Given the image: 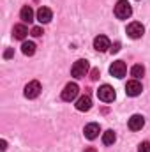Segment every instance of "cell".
Wrapping results in <instances>:
<instances>
[{
    "label": "cell",
    "mask_w": 150,
    "mask_h": 152,
    "mask_svg": "<svg viewBox=\"0 0 150 152\" xmlns=\"http://www.w3.org/2000/svg\"><path fill=\"white\" fill-rule=\"evenodd\" d=\"M131 14H133L131 4L127 0H118L117 5H115V16L118 20H127V18H131Z\"/></svg>",
    "instance_id": "6da1fadb"
},
{
    "label": "cell",
    "mask_w": 150,
    "mask_h": 152,
    "mask_svg": "<svg viewBox=\"0 0 150 152\" xmlns=\"http://www.w3.org/2000/svg\"><path fill=\"white\" fill-rule=\"evenodd\" d=\"M20 18H21L23 23H32V21H34V11H32V7H30V5L21 7V11H20Z\"/></svg>",
    "instance_id": "9a60e30c"
},
{
    "label": "cell",
    "mask_w": 150,
    "mask_h": 152,
    "mask_svg": "<svg viewBox=\"0 0 150 152\" xmlns=\"http://www.w3.org/2000/svg\"><path fill=\"white\" fill-rule=\"evenodd\" d=\"M78 92H79V87L76 83H67L64 87V90H62V99L67 101V103H71V101H74L76 97H78Z\"/></svg>",
    "instance_id": "277c9868"
},
{
    "label": "cell",
    "mask_w": 150,
    "mask_h": 152,
    "mask_svg": "<svg viewBox=\"0 0 150 152\" xmlns=\"http://www.w3.org/2000/svg\"><path fill=\"white\" fill-rule=\"evenodd\" d=\"M12 53H14V51H12L11 48H9V50H5V53H4V58H11V57H12Z\"/></svg>",
    "instance_id": "44dd1931"
},
{
    "label": "cell",
    "mask_w": 150,
    "mask_h": 152,
    "mask_svg": "<svg viewBox=\"0 0 150 152\" xmlns=\"http://www.w3.org/2000/svg\"><path fill=\"white\" fill-rule=\"evenodd\" d=\"M30 34H32V36H34V37H39V36H42V34H44V32H42V28H41V27H34V28H32V32H30Z\"/></svg>",
    "instance_id": "ffe728a7"
},
{
    "label": "cell",
    "mask_w": 150,
    "mask_h": 152,
    "mask_svg": "<svg viewBox=\"0 0 150 152\" xmlns=\"http://www.w3.org/2000/svg\"><path fill=\"white\" fill-rule=\"evenodd\" d=\"M21 51H23V55L32 57V55L36 53V44H34L32 41H25V42L21 44Z\"/></svg>",
    "instance_id": "2e32d148"
},
{
    "label": "cell",
    "mask_w": 150,
    "mask_h": 152,
    "mask_svg": "<svg viewBox=\"0 0 150 152\" xmlns=\"http://www.w3.org/2000/svg\"><path fill=\"white\" fill-rule=\"evenodd\" d=\"M110 50H111L113 53H117V51L120 50V42H115V44H113V48H110Z\"/></svg>",
    "instance_id": "7402d4cb"
},
{
    "label": "cell",
    "mask_w": 150,
    "mask_h": 152,
    "mask_svg": "<svg viewBox=\"0 0 150 152\" xmlns=\"http://www.w3.org/2000/svg\"><path fill=\"white\" fill-rule=\"evenodd\" d=\"M97 78H99V71L94 69V71H92V80H97Z\"/></svg>",
    "instance_id": "603a6c76"
},
{
    "label": "cell",
    "mask_w": 150,
    "mask_h": 152,
    "mask_svg": "<svg viewBox=\"0 0 150 152\" xmlns=\"http://www.w3.org/2000/svg\"><path fill=\"white\" fill-rule=\"evenodd\" d=\"M127 126H129L131 131H141V127L145 126V117H143V115H133V117L129 118Z\"/></svg>",
    "instance_id": "30bf717a"
},
{
    "label": "cell",
    "mask_w": 150,
    "mask_h": 152,
    "mask_svg": "<svg viewBox=\"0 0 150 152\" xmlns=\"http://www.w3.org/2000/svg\"><path fill=\"white\" fill-rule=\"evenodd\" d=\"M51 20H53V11L50 7H39V11H37L39 23H50Z\"/></svg>",
    "instance_id": "4fadbf2b"
},
{
    "label": "cell",
    "mask_w": 150,
    "mask_h": 152,
    "mask_svg": "<svg viewBox=\"0 0 150 152\" xmlns=\"http://www.w3.org/2000/svg\"><path fill=\"white\" fill-rule=\"evenodd\" d=\"M127 73V67L122 60H115L111 66H110V75L115 76V78H124Z\"/></svg>",
    "instance_id": "ba28073f"
},
{
    "label": "cell",
    "mask_w": 150,
    "mask_h": 152,
    "mask_svg": "<svg viewBox=\"0 0 150 152\" xmlns=\"http://www.w3.org/2000/svg\"><path fill=\"white\" fill-rule=\"evenodd\" d=\"M90 108H92V99H90L88 94L81 96V97L76 101V110H78V112H88Z\"/></svg>",
    "instance_id": "7c38bea8"
},
{
    "label": "cell",
    "mask_w": 150,
    "mask_h": 152,
    "mask_svg": "<svg viewBox=\"0 0 150 152\" xmlns=\"http://www.w3.org/2000/svg\"><path fill=\"white\" fill-rule=\"evenodd\" d=\"M83 133H85V138H88V140H95V138L99 136V133H101V126L95 124V122L87 124L85 129H83Z\"/></svg>",
    "instance_id": "9c48e42d"
},
{
    "label": "cell",
    "mask_w": 150,
    "mask_h": 152,
    "mask_svg": "<svg viewBox=\"0 0 150 152\" xmlns=\"http://www.w3.org/2000/svg\"><path fill=\"white\" fill-rule=\"evenodd\" d=\"M143 34H145V27L140 21H133L127 25V36L131 39H140L143 37Z\"/></svg>",
    "instance_id": "5b68a950"
},
{
    "label": "cell",
    "mask_w": 150,
    "mask_h": 152,
    "mask_svg": "<svg viewBox=\"0 0 150 152\" xmlns=\"http://www.w3.org/2000/svg\"><path fill=\"white\" fill-rule=\"evenodd\" d=\"M143 75H145V67H143L141 64H136V66H133V67H131V76H133L134 80L141 78Z\"/></svg>",
    "instance_id": "ac0fdd59"
},
{
    "label": "cell",
    "mask_w": 150,
    "mask_h": 152,
    "mask_svg": "<svg viewBox=\"0 0 150 152\" xmlns=\"http://www.w3.org/2000/svg\"><path fill=\"white\" fill-rule=\"evenodd\" d=\"M141 92H143V87H141V83H140L138 80H131V81H127V85H125V94H127V96L136 97V96H140Z\"/></svg>",
    "instance_id": "52a82bcc"
},
{
    "label": "cell",
    "mask_w": 150,
    "mask_h": 152,
    "mask_svg": "<svg viewBox=\"0 0 150 152\" xmlns=\"http://www.w3.org/2000/svg\"><path fill=\"white\" fill-rule=\"evenodd\" d=\"M88 69H90L88 62L83 60V58H79V60H76L74 64H73V67H71V75L74 76V78H83V76H87Z\"/></svg>",
    "instance_id": "7a4b0ae2"
},
{
    "label": "cell",
    "mask_w": 150,
    "mask_h": 152,
    "mask_svg": "<svg viewBox=\"0 0 150 152\" xmlns=\"http://www.w3.org/2000/svg\"><path fill=\"white\" fill-rule=\"evenodd\" d=\"M41 83H39L37 80H34V81H28L27 83V87H25V97L27 99H36L39 94H41Z\"/></svg>",
    "instance_id": "8992f818"
},
{
    "label": "cell",
    "mask_w": 150,
    "mask_h": 152,
    "mask_svg": "<svg viewBox=\"0 0 150 152\" xmlns=\"http://www.w3.org/2000/svg\"><path fill=\"white\" fill-rule=\"evenodd\" d=\"M94 48H95L97 51H108V50L111 48L110 39L106 37V36H97V37L94 39Z\"/></svg>",
    "instance_id": "8fae6325"
},
{
    "label": "cell",
    "mask_w": 150,
    "mask_h": 152,
    "mask_svg": "<svg viewBox=\"0 0 150 152\" xmlns=\"http://www.w3.org/2000/svg\"><path fill=\"white\" fill-rule=\"evenodd\" d=\"M97 97H99L103 103H113L115 97H117V94H115L113 87H110V85H103V87H99V90H97Z\"/></svg>",
    "instance_id": "3957f363"
},
{
    "label": "cell",
    "mask_w": 150,
    "mask_h": 152,
    "mask_svg": "<svg viewBox=\"0 0 150 152\" xmlns=\"http://www.w3.org/2000/svg\"><path fill=\"white\" fill-rule=\"evenodd\" d=\"M85 152H97L94 147H88V149H85Z\"/></svg>",
    "instance_id": "d4e9b609"
},
{
    "label": "cell",
    "mask_w": 150,
    "mask_h": 152,
    "mask_svg": "<svg viewBox=\"0 0 150 152\" xmlns=\"http://www.w3.org/2000/svg\"><path fill=\"white\" fill-rule=\"evenodd\" d=\"M27 34H28V28H27V25H25V23H18V25H14V28H12V37H14V39L25 41Z\"/></svg>",
    "instance_id": "5bb4252c"
},
{
    "label": "cell",
    "mask_w": 150,
    "mask_h": 152,
    "mask_svg": "<svg viewBox=\"0 0 150 152\" xmlns=\"http://www.w3.org/2000/svg\"><path fill=\"white\" fill-rule=\"evenodd\" d=\"M0 145H2V147H0L2 151H5V149H7V142H5V140H2V142H0Z\"/></svg>",
    "instance_id": "cb8c5ba5"
},
{
    "label": "cell",
    "mask_w": 150,
    "mask_h": 152,
    "mask_svg": "<svg viewBox=\"0 0 150 152\" xmlns=\"http://www.w3.org/2000/svg\"><path fill=\"white\" fill-rule=\"evenodd\" d=\"M138 152H150V142H143V143H140Z\"/></svg>",
    "instance_id": "d6986e66"
},
{
    "label": "cell",
    "mask_w": 150,
    "mask_h": 152,
    "mask_svg": "<svg viewBox=\"0 0 150 152\" xmlns=\"http://www.w3.org/2000/svg\"><path fill=\"white\" fill-rule=\"evenodd\" d=\"M115 140H117V134H115L113 129H108V131L103 133V143H104V145H113Z\"/></svg>",
    "instance_id": "e0dca14e"
}]
</instances>
